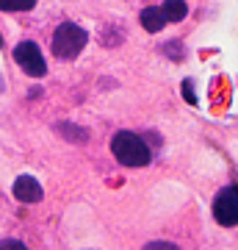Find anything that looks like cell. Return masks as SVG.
Instances as JSON below:
<instances>
[{
    "instance_id": "cell-1",
    "label": "cell",
    "mask_w": 238,
    "mask_h": 250,
    "mask_svg": "<svg viewBox=\"0 0 238 250\" xmlns=\"http://www.w3.org/2000/svg\"><path fill=\"white\" fill-rule=\"evenodd\" d=\"M111 153H114L116 161L125 164V167H147L152 159L147 142L139 134H133V131H119V134H114V139H111Z\"/></svg>"
},
{
    "instance_id": "cell-2",
    "label": "cell",
    "mask_w": 238,
    "mask_h": 250,
    "mask_svg": "<svg viewBox=\"0 0 238 250\" xmlns=\"http://www.w3.org/2000/svg\"><path fill=\"white\" fill-rule=\"evenodd\" d=\"M86 42H89V34L80 25H75V22H61L53 34V53L58 59H75L86 47Z\"/></svg>"
},
{
    "instance_id": "cell-3",
    "label": "cell",
    "mask_w": 238,
    "mask_h": 250,
    "mask_svg": "<svg viewBox=\"0 0 238 250\" xmlns=\"http://www.w3.org/2000/svg\"><path fill=\"white\" fill-rule=\"evenodd\" d=\"M14 62L19 64V70L28 72V75H34V78L44 75V70H47L44 56H42V50H39L36 42H19V45L14 47Z\"/></svg>"
},
{
    "instance_id": "cell-4",
    "label": "cell",
    "mask_w": 238,
    "mask_h": 250,
    "mask_svg": "<svg viewBox=\"0 0 238 250\" xmlns=\"http://www.w3.org/2000/svg\"><path fill=\"white\" fill-rule=\"evenodd\" d=\"M213 217L216 223L224 225V228H233L238 223V203H236V187L221 189L216 200H213Z\"/></svg>"
},
{
    "instance_id": "cell-5",
    "label": "cell",
    "mask_w": 238,
    "mask_h": 250,
    "mask_svg": "<svg viewBox=\"0 0 238 250\" xmlns=\"http://www.w3.org/2000/svg\"><path fill=\"white\" fill-rule=\"evenodd\" d=\"M14 197L19 203H39L42 200V187L34 175H19L14 181Z\"/></svg>"
},
{
    "instance_id": "cell-6",
    "label": "cell",
    "mask_w": 238,
    "mask_h": 250,
    "mask_svg": "<svg viewBox=\"0 0 238 250\" xmlns=\"http://www.w3.org/2000/svg\"><path fill=\"white\" fill-rule=\"evenodd\" d=\"M141 25H144V31H150V34H158V31H164V25H166V17L161 14V6H150V9L141 11Z\"/></svg>"
},
{
    "instance_id": "cell-7",
    "label": "cell",
    "mask_w": 238,
    "mask_h": 250,
    "mask_svg": "<svg viewBox=\"0 0 238 250\" xmlns=\"http://www.w3.org/2000/svg\"><path fill=\"white\" fill-rule=\"evenodd\" d=\"M161 14L166 17V22H180L188 14V6H185V0H164Z\"/></svg>"
},
{
    "instance_id": "cell-8",
    "label": "cell",
    "mask_w": 238,
    "mask_h": 250,
    "mask_svg": "<svg viewBox=\"0 0 238 250\" xmlns=\"http://www.w3.org/2000/svg\"><path fill=\"white\" fill-rule=\"evenodd\" d=\"M36 0H0V11H31Z\"/></svg>"
},
{
    "instance_id": "cell-9",
    "label": "cell",
    "mask_w": 238,
    "mask_h": 250,
    "mask_svg": "<svg viewBox=\"0 0 238 250\" xmlns=\"http://www.w3.org/2000/svg\"><path fill=\"white\" fill-rule=\"evenodd\" d=\"M55 131H58V134H64L67 139H78V142H86V136H89L83 128H78V125H67V123H61Z\"/></svg>"
},
{
    "instance_id": "cell-10",
    "label": "cell",
    "mask_w": 238,
    "mask_h": 250,
    "mask_svg": "<svg viewBox=\"0 0 238 250\" xmlns=\"http://www.w3.org/2000/svg\"><path fill=\"white\" fill-rule=\"evenodd\" d=\"M164 53H169L172 59H175V62H180V59L185 56V50L177 45V42H166V45H164Z\"/></svg>"
},
{
    "instance_id": "cell-11",
    "label": "cell",
    "mask_w": 238,
    "mask_h": 250,
    "mask_svg": "<svg viewBox=\"0 0 238 250\" xmlns=\"http://www.w3.org/2000/svg\"><path fill=\"white\" fill-rule=\"evenodd\" d=\"M141 250H180V248L172 245V242H147Z\"/></svg>"
},
{
    "instance_id": "cell-12",
    "label": "cell",
    "mask_w": 238,
    "mask_h": 250,
    "mask_svg": "<svg viewBox=\"0 0 238 250\" xmlns=\"http://www.w3.org/2000/svg\"><path fill=\"white\" fill-rule=\"evenodd\" d=\"M0 250H28V248L17 239H0Z\"/></svg>"
},
{
    "instance_id": "cell-13",
    "label": "cell",
    "mask_w": 238,
    "mask_h": 250,
    "mask_svg": "<svg viewBox=\"0 0 238 250\" xmlns=\"http://www.w3.org/2000/svg\"><path fill=\"white\" fill-rule=\"evenodd\" d=\"M183 92H185V100H188V103H197V95H194V89H191V81H185Z\"/></svg>"
}]
</instances>
